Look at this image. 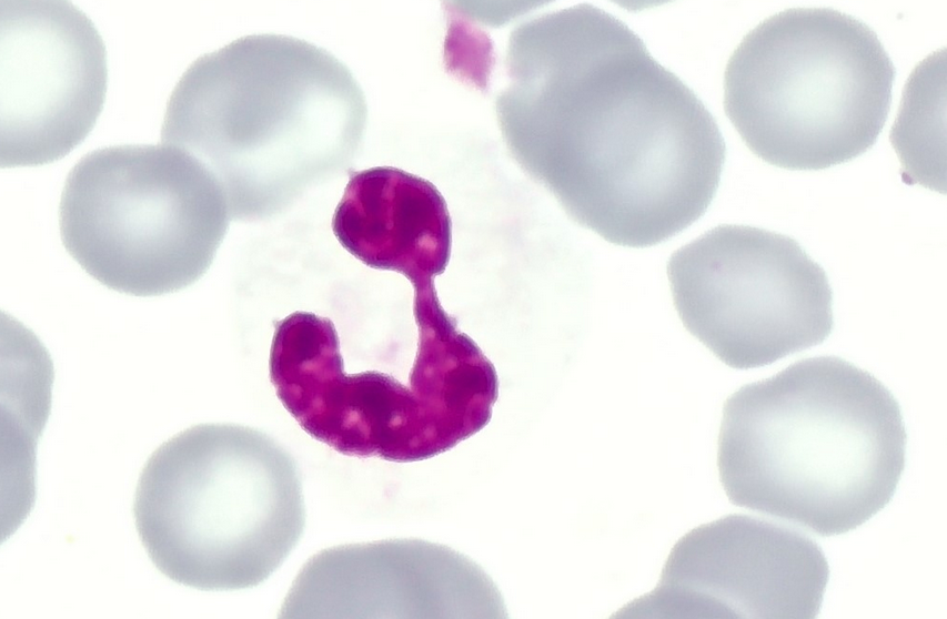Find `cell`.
I'll return each instance as SVG.
<instances>
[{"label":"cell","instance_id":"obj_8","mask_svg":"<svg viewBox=\"0 0 947 619\" xmlns=\"http://www.w3.org/2000/svg\"><path fill=\"white\" fill-rule=\"evenodd\" d=\"M269 372L301 428L346 456L417 461L471 437L409 383L373 369L345 372L334 324L314 313L275 323Z\"/></svg>","mask_w":947,"mask_h":619},{"label":"cell","instance_id":"obj_4","mask_svg":"<svg viewBox=\"0 0 947 619\" xmlns=\"http://www.w3.org/2000/svg\"><path fill=\"white\" fill-rule=\"evenodd\" d=\"M133 515L155 567L199 590L255 587L289 557L305 527L299 466L268 434L201 424L145 464Z\"/></svg>","mask_w":947,"mask_h":619},{"label":"cell","instance_id":"obj_5","mask_svg":"<svg viewBox=\"0 0 947 619\" xmlns=\"http://www.w3.org/2000/svg\"><path fill=\"white\" fill-rule=\"evenodd\" d=\"M896 71L876 32L830 8H793L752 29L724 74V108L763 161L787 170L848 162L876 142Z\"/></svg>","mask_w":947,"mask_h":619},{"label":"cell","instance_id":"obj_10","mask_svg":"<svg viewBox=\"0 0 947 619\" xmlns=\"http://www.w3.org/2000/svg\"><path fill=\"white\" fill-rule=\"evenodd\" d=\"M829 578L822 548L789 527L729 515L674 546L657 587L626 617L810 619Z\"/></svg>","mask_w":947,"mask_h":619},{"label":"cell","instance_id":"obj_2","mask_svg":"<svg viewBox=\"0 0 947 619\" xmlns=\"http://www.w3.org/2000/svg\"><path fill=\"white\" fill-rule=\"evenodd\" d=\"M900 406L836 356L802 359L725 402L717 465L729 500L824 537L893 498L905 468Z\"/></svg>","mask_w":947,"mask_h":619},{"label":"cell","instance_id":"obj_11","mask_svg":"<svg viewBox=\"0 0 947 619\" xmlns=\"http://www.w3.org/2000/svg\"><path fill=\"white\" fill-rule=\"evenodd\" d=\"M444 551L411 539L324 549L299 572L280 617H430L443 611L435 593Z\"/></svg>","mask_w":947,"mask_h":619},{"label":"cell","instance_id":"obj_9","mask_svg":"<svg viewBox=\"0 0 947 619\" xmlns=\"http://www.w3.org/2000/svg\"><path fill=\"white\" fill-rule=\"evenodd\" d=\"M107 51L93 22L63 0L0 1V165L59 160L104 103Z\"/></svg>","mask_w":947,"mask_h":619},{"label":"cell","instance_id":"obj_7","mask_svg":"<svg viewBox=\"0 0 947 619\" xmlns=\"http://www.w3.org/2000/svg\"><path fill=\"white\" fill-rule=\"evenodd\" d=\"M667 277L685 328L732 368L769 365L834 327L825 271L780 233L718 225L672 254Z\"/></svg>","mask_w":947,"mask_h":619},{"label":"cell","instance_id":"obj_1","mask_svg":"<svg viewBox=\"0 0 947 619\" xmlns=\"http://www.w3.org/2000/svg\"><path fill=\"white\" fill-rule=\"evenodd\" d=\"M530 38V158L592 229L627 247L702 217L726 145L716 120L622 20L581 9Z\"/></svg>","mask_w":947,"mask_h":619},{"label":"cell","instance_id":"obj_12","mask_svg":"<svg viewBox=\"0 0 947 619\" xmlns=\"http://www.w3.org/2000/svg\"><path fill=\"white\" fill-rule=\"evenodd\" d=\"M340 244L365 265L403 274L414 288L449 263L452 222L436 186L397 168L350 174L333 217Z\"/></svg>","mask_w":947,"mask_h":619},{"label":"cell","instance_id":"obj_3","mask_svg":"<svg viewBox=\"0 0 947 619\" xmlns=\"http://www.w3.org/2000/svg\"><path fill=\"white\" fill-rule=\"evenodd\" d=\"M362 113L351 73L331 52L294 37L251 34L187 69L161 139L213 174L231 220H260L345 166Z\"/></svg>","mask_w":947,"mask_h":619},{"label":"cell","instance_id":"obj_6","mask_svg":"<svg viewBox=\"0 0 947 619\" xmlns=\"http://www.w3.org/2000/svg\"><path fill=\"white\" fill-rule=\"evenodd\" d=\"M231 220L213 174L179 148L97 149L70 170L62 243L102 285L134 296L183 290L209 270Z\"/></svg>","mask_w":947,"mask_h":619}]
</instances>
